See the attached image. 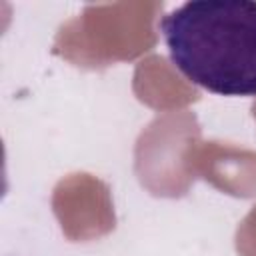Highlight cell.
Listing matches in <instances>:
<instances>
[{
    "instance_id": "obj_1",
    "label": "cell",
    "mask_w": 256,
    "mask_h": 256,
    "mask_svg": "<svg viewBox=\"0 0 256 256\" xmlns=\"http://www.w3.org/2000/svg\"><path fill=\"white\" fill-rule=\"evenodd\" d=\"M170 60L192 84L256 96V2H184L160 20Z\"/></svg>"
}]
</instances>
